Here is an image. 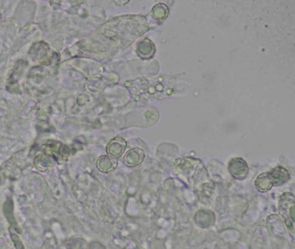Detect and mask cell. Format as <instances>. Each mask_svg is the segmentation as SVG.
Wrapping results in <instances>:
<instances>
[{
	"mask_svg": "<svg viewBox=\"0 0 295 249\" xmlns=\"http://www.w3.org/2000/svg\"><path fill=\"white\" fill-rule=\"evenodd\" d=\"M161 78H159L157 82H153L152 81H143L141 83L143 87H136V89L132 88V92L136 93L137 96L147 91L148 94L150 96L155 95L158 99H162L167 95L172 94L173 92V79L171 78L164 77L163 81H160Z\"/></svg>",
	"mask_w": 295,
	"mask_h": 249,
	"instance_id": "cell-1",
	"label": "cell"
},
{
	"mask_svg": "<svg viewBox=\"0 0 295 249\" xmlns=\"http://www.w3.org/2000/svg\"><path fill=\"white\" fill-rule=\"evenodd\" d=\"M294 196L291 193L283 194L279 200V213L285 220L286 227L294 233Z\"/></svg>",
	"mask_w": 295,
	"mask_h": 249,
	"instance_id": "cell-2",
	"label": "cell"
},
{
	"mask_svg": "<svg viewBox=\"0 0 295 249\" xmlns=\"http://www.w3.org/2000/svg\"><path fill=\"white\" fill-rule=\"evenodd\" d=\"M137 53L138 56L144 59L151 58L155 54V46L152 43L151 40L149 39H144V41L140 42L137 47Z\"/></svg>",
	"mask_w": 295,
	"mask_h": 249,
	"instance_id": "cell-6",
	"label": "cell"
},
{
	"mask_svg": "<svg viewBox=\"0 0 295 249\" xmlns=\"http://www.w3.org/2000/svg\"><path fill=\"white\" fill-rule=\"evenodd\" d=\"M229 170L233 178L237 180H243L248 174V167L247 163L240 158L232 159L229 163Z\"/></svg>",
	"mask_w": 295,
	"mask_h": 249,
	"instance_id": "cell-3",
	"label": "cell"
},
{
	"mask_svg": "<svg viewBox=\"0 0 295 249\" xmlns=\"http://www.w3.org/2000/svg\"><path fill=\"white\" fill-rule=\"evenodd\" d=\"M114 2L119 5V6H124L126 3H128L129 0H114Z\"/></svg>",
	"mask_w": 295,
	"mask_h": 249,
	"instance_id": "cell-9",
	"label": "cell"
},
{
	"mask_svg": "<svg viewBox=\"0 0 295 249\" xmlns=\"http://www.w3.org/2000/svg\"><path fill=\"white\" fill-rule=\"evenodd\" d=\"M126 147V141L123 140L122 138H115L110 143L109 153L113 156H115V157H119L124 153Z\"/></svg>",
	"mask_w": 295,
	"mask_h": 249,
	"instance_id": "cell-7",
	"label": "cell"
},
{
	"mask_svg": "<svg viewBox=\"0 0 295 249\" xmlns=\"http://www.w3.org/2000/svg\"><path fill=\"white\" fill-rule=\"evenodd\" d=\"M271 186L285 184L290 178L288 171L281 166H278L270 172H265Z\"/></svg>",
	"mask_w": 295,
	"mask_h": 249,
	"instance_id": "cell-4",
	"label": "cell"
},
{
	"mask_svg": "<svg viewBox=\"0 0 295 249\" xmlns=\"http://www.w3.org/2000/svg\"><path fill=\"white\" fill-rule=\"evenodd\" d=\"M154 19L159 21H164L169 15V9L164 4H159L154 7L152 11Z\"/></svg>",
	"mask_w": 295,
	"mask_h": 249,
	"instance_id": "cell-8",
	"label": "cell"
},
{
	"mask_svg": "<svg viewBox=\"0 0 295 249\" xmlns=\"http://www.w3.org/2000/svg\"><path fill=\"white\" fill-rule=\"evenodd\" d=\"M144 157V152L142 150L138 149V148H133L126 153L125 158H124V162L129 167H133V166L141 164Z\"/></svg>",
	"mask_w": 295,
	"mask_h": 249,
	"instance_id": "cell-5",
	"label": "cell"
}]
</instances>
